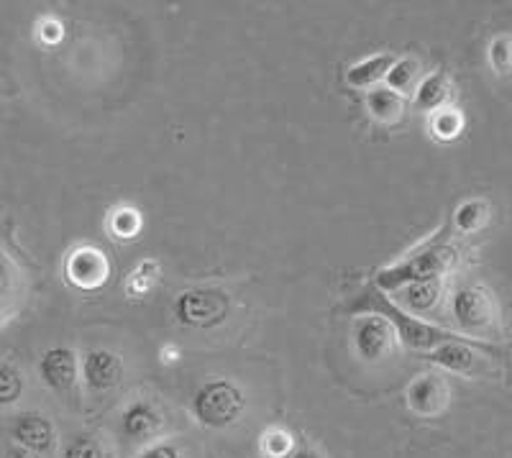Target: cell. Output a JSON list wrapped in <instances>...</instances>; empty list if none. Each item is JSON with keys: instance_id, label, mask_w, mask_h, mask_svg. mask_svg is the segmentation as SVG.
<instances>
[{"instance_id": "1", "label": "cell", "mask_w": 512, "mask_h": 458, "mask_svg": "<svg viewBox=\"0 0 512 458\" xmlns=\"http://www.w3.org/2000/svg\"><path fill=\"white\" fill-rule=\"evenodd\" d=\"M346 313H372L384 318L387 323L395 328L397 341L405 343L413 351H420V354H428L433 348L443 346V343L451 341H466V343H487V341H474V338L464 336L459 331H448V328H438V325L428 323L423 318H415V315L405 313L402 308H397V302H392L390 297L384 295L377 287H367V290L356 295L351 300V305L346 308Z\"/></svg>"}, {"instance_id": "2", "label": "cell", "mask_w": 512, "mask_h": 458, "mask_svg": "<svg viewBox=\"0 0 512 458\" xmlns=\"http://www.w3.org/2000/svg\"><path fill=\"white\" fill-rule=\"evenodd\" d=\"M456 264H459V249L448 241L446 231H438L423 246L410 251L405 259L379 269L377 290L395 292L408 285H420V282H443L446 274L454 272Z\"/></svg>"}, {"instance_id": "3", "label": "cell", "mask_w": 512, "mask_h": 458, "mask_svg": "<svg viewBox=\"0 0 512 458\" xmlns=\"http://www.w3.org/2000/svg\"><path fill=\"white\" fill-rule=\"evenodd\" d=\"M451 315L461 333L474 341L500 333V308L495 295L482 285H464L451 297Z\"/></svg>"}, {"instance_id": "4", "label": "cell", "mask_w": 512, "mask_h": 458, "mask_svg": "<svg viewBox=\"0 0 512 458\" xmlns=\"http://www.w3.org/2000/svg\"><path fill=\"white\" fill-rule=\"evenodd\" d=\"M244 407V392L228 379H208L192 397V415L210 430H223L239 423Z\"/></svg>"}, {"instance_id": "5", "label": "cell", "mask_w": 512, "mask_h": 458, "mask_svg": "<svg viewBox=\"0 0 512 458\" xmlns=\"http://www.w3.org/2000/svg\"><path fill=\"white\" fill-rule=\"evenodd\" d=\"M231 310V300L223 290H213V287H200V290L182 292L175 300V318L187 328H216L228 318Z\"/></svg>"}, {"instance_id": "6", "label": "cell", "mask_w": 512, "mask_h": 458, "mask_svg": "<svg viewBox=\"0 0 512 458\" xmlns=\"http://www.w3.org/2000/svg\"><path fill=\"white\" fill-rule=\"evenodd\" d=\"M111 259L98 246H77L64 261V277L82 292H95L111 279Z\"/></svg>"}, {"instance_id": "7", "label": "cell", "mask_w": 512, "mask_h": 458, "mask_svg": "<svg viewBox=\"0 0 512 458\" xmlns=\"http://www.w3.org/2000/svg\"><path fill=\"white\" fill-rule=\"evenodd\" d=\"M351 341H354V351L361 361L367 364H377V361L390 359L397 348V333L390 323L379 315H361L354 323V333H351Z\"/></svg>"}, {"instance_id": "8", "label": "cell", "mask_w": 512, "mask_h": 458, "mask_svg": "<svg viewBox=\"0 0 512 458\" xmlns=\"http://www.w3.org/2000/svg\"><path fill=\"white\" fill-rule=\"evenodd\" d=\"M487 356H500V348H495L492 343H466V341H451L443 343V346L433 348L428 354H423L431 364L441 366L446 372L464 374V377H477L484 372V359L477 354Z\"/></svg>"}, {"instance_id": "9", "label": "cell", "mask_w": 512, "mask_h": 458, "mask_svg": "<svg viewBox=\"0 0 512 458\" xmlns=\"http://www.w3.org/2000/svg\"><path fill=\"white\" fill-rule=\"evenodd\" d=\"M164 425H167L164 412L159 410L157 402L152 400H134L121 415L123 438L131 443H139V446L157 443Z\"/></svg>"}, {"instance_id": "10", "label": "cell", "mask_w": 512, "mask_h": 458, "mask_svg": "<svg viewBox=\"0 0 512 458\" xmlns=\"http://www.w3.org/2000/svg\"><path fill=\"white\" fill-rule=\"evenodd\" d=\"M451 400V387L436 372L418 374L405 389V402L420 418H438Z\"/></svg>"}, {"instance_id": "11", "label": "cell", "mask_w": 512, "mask_h": 458, "mask_svg": "<svg viewBox=\"0 0 512 458\" xmlns=\"http://www.w3.org/2000/svg\"><path fill=\"white\" fill-rule=\"evenodd\" d=\"M39 377L57 395H70L80 382V359L67 346L49 348L39 361Z\"/></svg>"}, {"instance_id": "12", "label": "cell", "mask_w": 512, "mask_h": 458, "mask_svg": "<svg viewBox=\"0 0 512 458\" xmlns=\"http://www.w3.org/2000/svg\"><path fill=\"white\" fill-rule=\"evenodd\" d=\"M26 295V274L3 241H0V325L18 313Z\"/></svg>"}, {"instance_id": "13", "label": "cell", "mask_w": 512, "mask_h": 458, "mask_svg": "<svg viewBox=\"0 0 512 458\" xmlns=\"http://www.w3.org/2000/svg\"><path fill=\"white\" fill-rule=\"evenodd\" d=\"M82 382L90 392H111L123 379V359L108 348H93L80 364Z\"/></svg>"}, {"instance_id": "14", "label": "cell", "mask_w": 512, "mask_h": 458, "mask_svg": "<svg viewBox=\"0 0 512 458\" xmlns=\"http://www.w3.org/2000/svg\"><path fill=\"white\" fill-rule=\"evenodd\" d=\"M11 438L16 441L18 448H26L31 453H52L57 448V430H54L52 420L39 415V412H24L13 418Z\"/></svg>"}, {"instance_id": "15", "label": "cell", "mask_w": 512, "mask_h": 458, "mask_svg": "<svg viewBox=\"0 0 512 458\" xmlns=\"http://www.w3.org/2000/svg\"><path fill=\"white\" fill-rule=\"evenodd\" d=\"M454 98V80L446 72H433L418 82L413 93V108L420 113H436L448 108Z\"/></svg>"}, {"instance_id": "16", "label": "cell", "mask_w": 512, "mask_h": 458, "mask_svg": "<svg viewBox=\"0 0 512 458\" xmlns=\"http://www.w3.org/2000/svg\"><path fill=\"white\" fill-rule=\"evenodd\" d=\"M364 105H367L369 116L382 126H397L408 111V100L384 85L372 87L364 98Z\"/></svg>"}, {"instance_id": "17", "label": "cell", "mask_w": 512, "mask_h": 458, "mask_svg": "<svg viewBox=\"0 0 512 458\" xmlns=\"http://www.w3.org/2000/svg\"><path fill=\"white\" fill-rule=\"evenodd\" d=\"M395 59L397 57L384 52V54H374V57H367V59H361V62L351 64L344 75L346 85L354 87V90H372V87H377L379 82L387 77V72H390V67L395 64Z\"/></svg>"}, {"instance_id": "18", "label": "cell", "mask_w": 512, "mask_h": 458, "mask_svg": "<svg viewBox=\"0 0 512 458\" xmlns=\"http://www.w3.org/2000/svg\"><path fill=\"white\" fill-rule=\"evenodd\" d=\"M400 305L405 313L410 315H423L431 313V310L438 308V302H441L443 295V282H420V285H408L400 290Z\"/></svg>"}, {"instance_id": "19", "label": "cell", "mask_w": 512, "mask_h": 458, "mask_svg": "<svg viewBox=\"0 0 512 458\" xmlns=\"http://www.w3.org/2000/svg\"><path fill=\"white\" fill-rule=\"evenodd\" d=\"M162 282V264L157 259L139 261L126 279V295L131 300H141V297L152 295Z\"/></svg>"}, {"instance_id": "20", "label": "cell", "mask_w": 512, "mask_h": 458, "mask_svg": "<svg viewBox=\"0 0 512 458\" xmlns=\"http://www.w3.org/2000/svg\"><path fill=\"white\" fill-rule=\"evenodd\" d=\"M418 82H420V62L413 57L395 59V64H392L387 77H384V87L395 90V93L402 95V98H405L408 93H415Z\"/></svg>"}, {"instance_id": "21", "label": "cell", "mask_w": 512, "mask_h": 458, "mask_svg": "<svg viewBox=\"0 0 512 458\" xmlns=\"http://www.w3.org/2000/svg\"><path fill=\"white\" fill-rule=\"evenodd\" d=\"M489 223V203L487 200H464L459 208L454 210V226L459 233H479Z\"/></svg>"}, {"instance_id": "22", "label": "cell", "mask_w": 512, "mask_h": 458, "mask_svg": "<svg viewBox=\"0 0 512 458\" xmlns=\"http://www.w3.org/2000/svg\"><path fill=\"white\" fill-rule=\"evenodd\" d=\"M464 126H466L464 113H461L459 108H451V105H448V108H441V111L431 113V123H428L433 139L443 141V144L459 139V136L464 134Z\"/></svg>"}, {"instance_id": "23", "label": "cell", "mask_w": 512, "mask_h": 458, "mask_svg": "<svg viewBox=\"0 0 512 458\" xmlns=\"http://www.w3.org/2000/svg\"><path fill=\"white\" fill-rule=\"evenodd\" d=\"M141 226H144L141 213L131 208V205H118V208L108 213V233L118 238V241H134V238H139Z\"/></svg>"}, {"instance_id": "24", "label": "cell", "mask_w": 512, "mask_h": 458, "mask_svg": "<svg viewBox=\"0 0 512 458\" xmlns=\"http://www.w3.org/2000/svg\"><path fill=\"white\" fill-rule=\"evenodd\" d=\"M295 448V435L287 428H282V425H272L259 438V453H262V458H290L295 453Z\"/></svg>"}, {"instance_id": "25", "label": "cell", "mask_w": 512, "mask_h": 458, "mask_svg": "<svg viewBox=\"0 0 512 458\" xmlns=\"http://www.w3.org/2000/svg\"><path fill=\"white\" fill-rule=\"evenodd\" d=\"M487 59H489V67H492L500 77L512 75V36L500 34L489 41Z\"/></svg>"}, {"instance_id": "26", "label": "cell", "mask_w": 512, "mask_h": 458, "mask_svg": "<svg viewBox=\"0 0 512 458\" xmlns=\"http://www.w3.org/2000/svg\"><path fill=\"white\" fill-rule=\"evenodd\" d=\"M24 395V377L13 366H0V407L16 405Z\"/></svg>"}, {"instance_id": "27", "label": "cell", "mask_w": 512, "mask_h": 458, "mask_svg": "<svg viewBox=\"0 0 512 458\" xmlns=\"http://www.w3.org/2000/svg\"><path fill=\"white\" fill-rule=\"evenodd\" d=\"M62 458H105V448L95 435L80 433L64 446Z\"/></svg>"}, {"instance_id": "28", "label": "cell", "mask_w": 512, "mask_h": 458, "mask_svg": "<svg viewBox=\"0 0 512 458\" xmlns=\"http://www.w3.org/2000/svg\"><path fill=\"white\" fill-rule=\"evenodd\" d=\"M36 39H39L44 47H54V44H59V41L64 39L62 21L54 16L39 18V24H36Z\"/></svg>"}, {"instance_id": "29", "label": "cell", "mask_w": 512, "mask_h": 458, "mask_svg": "<svg viewBox=\"0 0 512 458\" xmlns=\"http://www.w3.org/2000/svg\"><path fill=\"white\" fill-rule=\"evenodd\" d=\"M136 458H185V456H182V451L175 446V443L157 441V443H149V446H146Z\"/></svg>"}, {"instance_id": "30", "label": "cell", "mask_w": 512, "mask_h": 458, "mask_svg": "<svg viewBox=\"0 0 512 458\" xmlns=\"http://www.w3.org/2000/svg\"><path fill=\"white\" fill-rule=\"evenodd\" d=\"M290 458H326V456H323V453L313 446H300V448H295V453H292Z\"/></svg>"}, {"instance_id": "31", "label": "cell", "mask_w": 512, "mask_h": 458, "mask_svg": "<svg viewBox=\"0 0 512 458\" xmlns=\"http://www.w3.org/2000/svg\"><path fill=\"white\" fill-rule=\"evenodd\" d=\"M162 361L164 364H175V361H180V348L177 346H164L162 348Z\"/></svg>"}, {"instance_id": "32", "label": "cell", "mask_w": 512, "mask_h": 458, "mask_svg": "<svg viewBox=\"0 0 512 458\" xmlns=\"http://www.w3.org/2000/svg\"><path fill=\"white\" fill-rule=\"evenodd\" d=\"M8 458H41L39 453H31V451H26V448H18V446H13L11 448V453H8Z\"/></svg>"}]
</instances>
